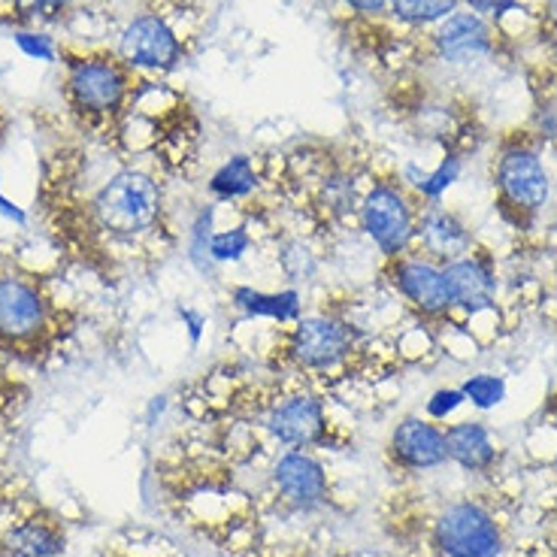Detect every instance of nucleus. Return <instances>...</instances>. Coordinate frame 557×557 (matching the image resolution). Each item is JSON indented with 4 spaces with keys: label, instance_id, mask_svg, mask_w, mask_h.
Returning a JSON list of instances; mask_svg holds the SVG:
<instances>
[{
    "label": "nucleus",
    "instance_id": "30",
    "mask_svg": "<svg viewBox=\"0 0 557 557\" xmlns=\"http://www.w3.org/2000/svg\"><path fill=\"white\" fill-rule=\"evenodd\" d=\"M7 137V115H3V107H0V143Z\"/></svg>",
    "mask_w": 557,
    "mask_h": 557
},
{
    "label": "nucleus",
    "instance_id": "25",
    "mask_svg": "<svg viewBox=\"0 0 557 557\" xmlns=\"http://www.w3.org/2000/svg\"><path fill=\"white\" fill-rule=\"evenodd\" d=\"M463 404H467V397H463L460 388L433 391L431 400L424 404V418H431V421L440 424V421H448V416H455Z\"/></svg>",
    "mask_w": 557,
    "mask_h": 557
},
{
    "label": "nucleus",
    "instance_id": "11",
    "mask_svg": "<svg viewBox=\"0 0 557 557\" xmlns=\"http://www.w3.org/2000/svg\"><path fill=\"white\" fill-rule=\"evenodd\" d=\"M379 282L421 327H443L455 319V300L448 292L446 270L433 261L406 251L400 258L382 261Z\"/></svg>",
    "mask_w": 557,
    "mask_h": 557
},
{
    "label": "nucleus",
    "instance_id": "28",
    "mask_svg": "<svg viewBox=\"0 0 557 557\" xmlns=\"http://www.w3.org/2000/svg\"><path fill=\"white\" fill-rule=\"evenodd\" d=\"M351 15H361V18H379L388 10V0H339Z\"/></svg>",
    "mask_w": 557,
    "mask_h": 557
},
{
    "label": "nucleus",
    "instance_id": "13",
    "mask_svg": "<svg viewBox=\"0 0 557 557\" xmlns=\"http://www.w3.org/2000/svg\"><path fill=\"white\" fill-rule=\"evenodd\" d=\"M406 46L416 52H424L446 67H473L497 52L500 34L482 15L470 13V10H455L443 22H436L433 28L412 34V40Z\"/></svg>",
    "mask_w": 557,
    "mask_h": 557
},
{
    "label": "nucleus",
    "instance_id": "14",
    "mask_svg": "<svg viewBox=\"0 0 557 557\" xmlns=\"http://www.w3.org/2000/svg\"><path fill=\"white\" fill-rule=\"evenodd\" d=\"M385 463L391 473L418 475L448 463L446 428L424 416H404L388 433Z\"/></svg>",
    "mask_w": 557,
    "mask_h": 557
},
{
    "label": "nucleus",
    "instance_id": "8",
    "mask_svg": "<svg viewBox=\"0 0 557 557\" xmlns=\"http://www.w3.org/2000/svg\"><path fill=\"white\" fill-rule=\"evenodd\" d=\"M336 485L327 463L319 451L309 448H285L267 467L264 487L258 491V512L261 528L267 521H297V518H319L334 512Z\"/></svg>",
    "mask_w": 557,
    "mask_h": 557
},
{
    "label": "nucleus",
    "instance_id": "21",
    "mask_svg": "<svg viewBox=\"0 0 557 557\" xmlns=\"http://www.w3.org/2000/svg\"><path fill=\"white\" fill-rule=\"evenodd\" d=\"M30 404V382L18 373V363L0 351V431L15 424Z\"/></svg>",
    "mask_w": 557,
    "mask_h": 557
},
{
    "label": "nucleus",
    "instance_id": "20",
    "mask_svg": "<svg viewBox=\"0 0 557 557\" xmlns=\"http://www.w3.org/2000/svg\"><path fill=\"white\" fill-rule=\"evenodd\" d=\"M455 10H460V0H388V10L382 18H388V25L406 28L412 37V34L433 28Z\"/></svg>",
    "mask_w": 557,
    "mask_h": 557
},
{
    "label": "nucleus",
    "instance_id": "12",
    "mask_svg": "<svg viewBox=\"0 0 557 557\" xmlns=\"http://www.w3.org/2000/svg\"><path fill=\"white\" fill-rule=\"evenodd\" d=\"M67 521L25 491L0 516V557H67Z\"/></svg>",
    "mask_w": 557,
    "mask_h": 557
},
{
    "label": "nucleus",
    "instance_id": "2",
    "mask_svg": "<svg viewBox=\"0 0 557 557\" xmlns=\"http://www.w3.org/2000/svg\"><path fill=\"white\" fill-rule=\"evenodd\" d=\"M358 297L339 304L331 297L288 324L264 327L258 339V367L267 373L300 376L346 397V391L376 385L406 363L400 343L376 334L355 315Z\"/></svg>",
    "mask_w": 557,
    "mask_h": 557
},
{
    "label": "nucleus",
    "instance_id": "7",
    "mask_svg": "<svg viewBox=\"0 0 557 557\" xmlns=\"http://www.w3.org/2000/svg\"><path fill=\"white\" fill-rule=\"evenodd\" d=\"M200 25L203 10L195 0H161L127 22L119 37V55L137 73L168 76L191 55Z\"/></svg>",
    "mask_w": 557,
    "mask_h": 557
},
{
    "label": "nucleus",
    "instance_id": "24",
    "mask_svg": "<svg viewBox=\"0 0 557 557\" xmlns=\"http://www.w3.org/2000/svg\"><path fill=\"white\" fill-rule=\"evenodd\" d=\"M73 7V0H15V13L25 22H55Z\"/></svg>",
    "mask_w": 557,
    "mask_h": 557
},
{
    "label": "nucleus",
    "instance_id": "16",
    "mask_svg": "<svg viewBox=\"0 0 557 557\" xmlns=\"http://www.w3.org/2000/svg\"><path fill=\"white\" fill-rule=\"evenodd\" d=\"M448 278V292L455 300V312L460 315H482L497 309V294H500V276L494 258L482 249H473L458 261L443 267Z\"/></svg>",
    "mask_w": 557,
    "mask_h": 557
},
{
    "label": "nucleus",
    "instance_id": "17",
    "mask_svg": "<svg viewBox=\"0 0 557 557\" xmlns=\"http://www.w3.org/2000/svg\"><path fill=\"white\" fill-rule=\"evenodd\" d=\"M270 176H273V161H261L246 152L231 154L222 168L209 176L207 197L224 207L249 203L255 197L270 195Z\"/></svg>",
    "mask_w": 557,
    "mask_h": 557
},
{
    "label": "nucleus",
    "instance_id": "33",
    "mask_svg": "<svg viewBox=\"0 0 557 557\" xmlns=\"http://www.w3.org/2000/svg\"><path fill=\"white\" fill-rule=\"evenodd\" d=\"M0 264H3V261H0Z\"/></svg>",
    "mask_w": 557,
    "mask_h": 557
},
{
    "label": "nucleus",
    "instance_id": "10",
    "mask_svg": "<svg viewBox=\"0 0 557 557\" xmlns=\"http://www.w3.org/2000/svg\"><path fill=\"white\" fill-rule=\"evenodd\" d=\"M428 207L400 173L373 168L358 207V231L382 255V261L412 251L418 215Z\"/></svg>",
    "mask_w": 557,
    "mask_h": 557
},
{
    "label": "nucleus",
    "instance_id": "6",
    "mask_svg": "<svg viewBox=\"0 0 557 557\" xmlns=\"http://www.w3.org/2000/svg\"><path fill=\"white\" fill-rule=\"evenodd\" d=\"M382 528L394 543L424 533V545L436 557H503L506 552L503 521L491 506L473 497L446 500L421 524L409 518L382 516Z\"/></svg>",
    "mask_w": 557,
    "mask_h": 557
},
{
    "label": "nucleus",
    "instance_id": "29",
    "mask_svg": "<svg viewBox=\"0 0 557 557\" xmlns=\"http://www.w3.org/2000/svg\"><path fill=\"white\" fill-rule=\"evenodd\" d=\"M10 455L3 451V446H0V479H10Z\"/></svg>",
    "mask_w": 557,
    "mask_h": 557
},
{
    "label": "nucleus",
    "instance_id": "26",
    "mask_svg": "<svg viewBox=\"0 0 557 557\" xmlns=\"http://www.w3.org/2000/svg\"><path fill=\"white\" fill-rule=\"evenodd\" d=\"M460 3H463L470 13L482 15V18L491 22L494 28L500 25L506 15L524 13V10H521V3H524V0H460Z\"/></svg>",
    "mask_w": 557,
    "mask_h": 557
},
{
    "label": "nucleus",
    "instance_id": "19",
    "mask_svg": "<svg viewBox=\"0 0 557 557\" xmlns=\"http://www.w3.org/2000/svg\"><path fill=\"white\" fill-rule=\"evenodd\" d=\"M231 304L243 312V321L288 324V321L304 315V294L297 292V288L261 292V288H251V285H234L231 288Z\"/></svg>",
    "mask_w": 557,
    "mask_h": 557
},
{
    "label": "nucleus",
    "instance_id": "15",
    "mask_svg": "<svg viewBox=\"0 0 557 557\" xmlns=\"http://www.w3.org/2000/svg\"><path fill=\"white\" fill-rule=\"evenodd\" d=\"M473 249V227L463 222L460 212L443 207V200L440 203H428V207L421 209L416 239H412V255L446 267L463 258V255H470Z\"/></svg>",
    "mask_w": 557,
    "mask_h": 557
},
{
    "label": "nucleus",
    "instance_id": "31",
    "mask_svg": "<svg viewBox=\"0 0 557 557\" xmlns=\"http://www.w3.org/2000/svg\"><path fill=\"white\" fill-rule=\"evenodd\" d=\"M555 470H557V455H555Z\"/></svg>",
    "mask_w": 557,
    "mask_h": 557
},
{
    "label": "nucleus",
    "instance_id": "9",
    "mask_svg": "<svg viewBox=\"0 0 557 557\" xmlns=\"http://www.w3.org/2000/svg\"><path fill=\"white\" fill-rule=\"evenodd\" d=\"M491 182L497 191L494 207L518 231H528L530 222L552 203V191H555L548 164L540 152V139H533L530 134L503 139L491 168Z\"/></svg>",
    "mask_w": 557,
    "mask_h": 557
},
{
    "label": "nucleus",
    "instance_id": "4",
    "mask_svg": "<svg viewBox=\"0 0 557 557\" xmlns=\"http://www.w3.org/2000/svg\"><path fill=\"white\" fill-rule=\"evenodd\" d=\"M79 331V312L52 278L0 264V351L18 367L46 370Z\"/></svg>",
    "mask_w": 557,
    "mask_h": 557
},
{
    "label": "nucleus",
    "instance_id": "1",
    "mask_svg": "<svg viewBox=\"0 0 557 557\" xmlns=\"http://www.w3.org/2000/svg\"><path fill=\"white\" fill-rule=\"evenodd\" d=\"M173 180L152 158L107 143L64 146L46 154L37 207L64 249L91 273L125 278L152 273L180 249Z\"/></svg>",
    "mask_w": 557,
    "mask_h": 557
},
{
    "label": "nucleus",
    "instance_id": "27",
    "mask_svg": "<svg viewBox=\"0 0 557 557\" xmlns=\"http://www.w3.org/2000/svg\"><path fill=\"white\" fill-rule=\"evenodd\" d=\"M15 42L28 52L30 58H40V61H55V46L46 34H28V30H18Z\"/></svg>",
    "mask_w": 557,
    "mask_h": 557
},
{
    "label": "nucleus",
    "instance_id": "5",
    "mask_svg": "<svg viewBox=\"0 0 557 557\" xmlns=\"http://www.w3.org/2000/svg\"><path fill=\"white\" fill-rule=\"evenodd\" d=\"M146 76L127 67L119 52H64V100L73 122L95 143L115 146Z\"/></svg>",
    "mask_w": 557,
    "mask_h": 557
},
{
    "label": "nucleus",
    "instance_id": "3",
    "mask_svg": "<svg viewBox=\"0 0 557 557\" xmlns=\"http://www.w3.org/2000/svg\"><path fill=\"white\" fill-rule=\"evenodd\" d=\"M237 463L200 440L195 451L182 448L158 460L154 479L168 512L222 552L249 555L261 545L258 494L239 485Z\"/></svg>",
    "mask_w": 557,
    "mask_h": 557
},
{
    "label": "nucleus",
    "instance_id": "23",
    "mask_svg": "<svg viewBox=\"0 0 557 557\" xmlns=\"http://www.w3.org/2000/svg\"><path fill=\"white\" fill-rule=\"evenodd\" d=\"M460 391H463L467 404L487 412V409H497L506 400V379L497 376V373H473V376L463 379Z\"/></svg>",
    "mask_w": 557,
    "mask_h": 557
},
{
    "label": "nucleus",
    "instance_id": "32",
    "mask_svg": "<svg viewBox=\"0 0 557 557\" xmlns=\"http://www.w3.org/2000/svg\"><path fill=\"white\" fill-rule=\"evenodd\" d=\"M555 185H557V180H555Z\"/></svg>",
    "mask_w": 557,
    "mask_h": 557
},
{
    "label": "nucleus",
    "instance_id": "18",
    "mask_svg": "<svg viewBox=\"0 0 557 557\" xmlns=\"http://www.w3.org/2000/svg\"><path fill=\"white\" fill-rule=\"evenodd\" d=\"M448 460L458 463L463 473L491 475L500 463V448L494 443V433L485 421H458L446 428Z\"/></svg>",
    "mask_w": 557,
    "mask_h": 557
},
{
    "label": "nucleus",
    "instance_id": "22",
    "mask_svg": "<svg viewBox=\"0 0 557 557\" xmlns=\"http://www.w3.org/2000/svg\"><path fill=\"white\" fill-rule=\"evenodd\" d=\"M276 267L292 285L315 278L319 255L312 251V237H285L282 243L276 237Z\"/></svg>",
    "mask_w": 557,
    "mask_h": 557
}]
</instances>
